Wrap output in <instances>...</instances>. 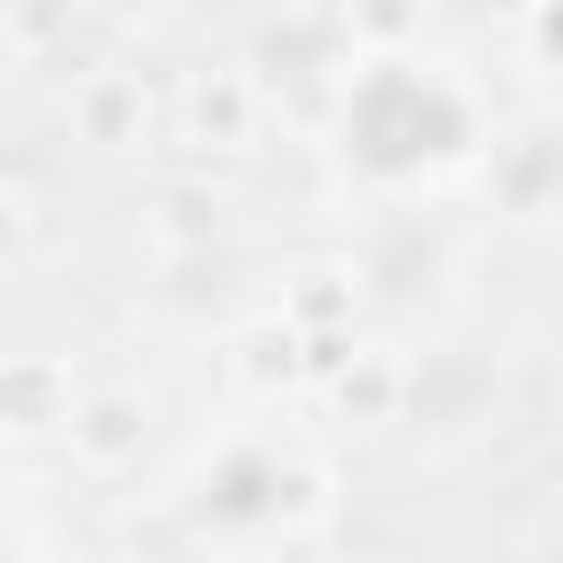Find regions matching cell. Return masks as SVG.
Listing matches in <instances>:
<instances>
[{
  "instance_id": "cell-1",
  "label": "cell",
  "mask_w": 563,
  "mask_h": 563,
  "mask_svg": "<svg viewBox=\"0 0 563 563\" xmlns=\"http://www.w3.org/2000/svg\"><path fill=\"white\" fill-rule=\"evenodd\" d=\"M141 422H150V413H141V396H123V387H114V396H79L62 431H70V449H79L97 475H114L123 457H141Z\"/></svg>"
},
{
  "instance_id": "cell-6",
  "label": "cell",
  "mask_w": 563,
  "mask_h": 563,
  "mask_svg": "<svg viewBox=\"0 0 563 563\" xmlns=\"http://www.w3.org/2000/svg\"><path fill=\"white\" fill-rule=\"evenodd\" d=\"M26 229H35V220H26V202H18V194H0V264H18V255H26Z\"/></svg>"
},
{
  "instance_id": "cell-7",
  "label": "cell",
  "mask_w": 563,
  "mask_h": 563,
  "mask_svg": "<svg viewBox=\"0 0 563 563\" xmlns=\"http://www.w3.org/2000/svg\"><path fill=\"white\" fill-rule=\"evenodd\" d=\"M308 563H325V554H308Z\"/></svg>"
},
{
  "instance_id": "cell-5",
  "label": "cell",
  "mask_w": 563,
  "mask_h": 563,
  "mask_svg": "<svg viewBox=\"0 0 563 563\" xmlns=\"http://www.w3.org/2000/svg\"><path fill=\"white\" fill-rule=\"evenodd\" d=\"M123 114H141V88H132V79L88 88V132H97V141H123Z\"/></svg>"
},
{
  "instance_id": "cell-2",
  "label": "cell",
  "mask_w": 563,
  "mask_h": 563,
  "mask_svg": "<svg viewBox=\"0 0 563 563\" xmlns=\"http://www.w3.org/2000/svg\"><path fill=\"white\" fill-rule=\"evenodd\" d=\"M70 369L62 361H9L0 369V422L9 431H62L70 422Z\"/></svg>"
},
{
  "instance_id": "cell-3",
  "label": "cell",
  "mask_w": 563,
  "mask_h": 563,
  "mask_svg": "<svg viewBox=\"0 0 563 563\" xmlns=\"http://www.w3.org/2000/svg\"><path fill=\"white\" fill-rule=\"evenodd\" d=\"M299 343H308V334H290L282 317H264V325H246V334L229 343V369H238L255 396H273V387L299 378Z\"/></svg>"
},
{
  "instance_id": "cell-4",
  "label": "cell",
  "mask_w": 563,
  "mask_h": 563,
  "mask_svg": "<svg viewBox=\"0 0 563 563\" xmlns=\"http://www.w3.org/2000/svg\"><path fill=\"white\" fill-rule=\"evenodd\" d=\"M185 114H194V132H211V141H246V123H255V88H246L238 70H211V79H194Z\"/></svg>"
}]
</instances>
